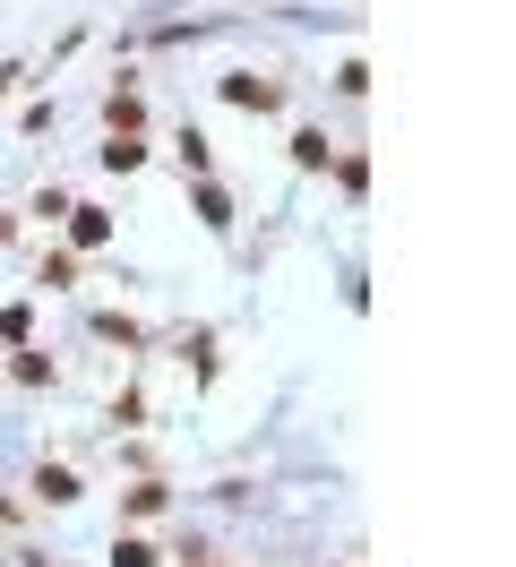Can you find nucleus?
Here are the masks:
<instances>
[{
	"mask_svg": "<svg viewBox=\"0 0 516 567\" xmlns=\"http://www.w3.org/2000/svg\"><path fill=\"white\" fill-rule=\"evenodd\" d=\"M224 104H241V112H276V104H284V86L241 69V78H224Z\"/></svg>",
	"mask_w": 516,
	"mask_h": 567,
	"instance_id": "nucleus-1",
	"label": "nucleus"
},
{
	"mask_svg": "<svg viewBox=\"0 0 516 567\" xmlns=\"http://www.w3.org/2000/svg\"><path fill=\"white\" fill-rule=\"evenodd\" d=\"M104 232H112V215H104V207H69V241H78V250H95Z\"/></svg>",
	"mask_w": 516,
	"mask_h": 567,
	"instance_id": "nucleus-2",
	"label": "nucleus"
},
{
	"mask_svg": "<svg viewBox=\"0 0 516 567\" xmlns=\"http://www.w3.org/2000/svg\"><path fill=\"white\" fill-rule=\"evenodd\" d=\"M35 490H43V499H52V507H61V499H78V482H69L61 464H43V482H35Z\"/></svg>",
	"mask_w": 516,
	"mask_h": 567,
	"instance_id": "nucleus-3",
	"label": "nucleus"
},
{
	"mask_svg": "<svg viewBox=\"0 0 516 567\" xmlns=\"http://www.w3.org/2000/svg\"><path fill=\"white\" fill-rule=\"evenodd\" d=\"M293 155H301V164H327L336 147H327V129H301V138H293Z\"/></svg>",
	"mask_w": 516,
	"mask_h": 567,
	"instance_id": "nucleus-4",
	"label": "nucleus"
},
{
	"mask_svg": "<svg viewBox=\"0 0 516 567\" xmlns=\"http://www.w3.org/2000/svg\"><path fill=\"white\" fill-rule=\"evenodd\" d=\"M112 559H121V567H155V550H147V542H121Z\"/></svg>",
	"mask_w": 516,
	"mask_h": 567,
	"instance_id": "nucleus-5",
	"label": "nucleus"
},
{
	"mask_svg": "<svg viewBox=\"0 0 516 567\" xmlns=\"http://www.w3.org/2000/svg\"><path fill=\"white\" fill-rule=\"evenodd\" d=\"M0 241H9V215H0Z\"/></svg>",
	"mask_w": 516,
	"mask_h": 567,
	"instance_id": "nucleus-6",
	"label": "nucleus"
}]
</instances>
